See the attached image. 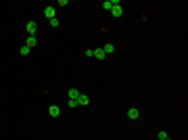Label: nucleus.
<instances>
[{
    "label": "nucleus",
    "instance_id": "obj_6",
    "mask_svg": "<svg viewBox=\"0 0 188 140\" xmlns=\"http://www.w3.org/2000/svg\"><path fill=\"white\" fill-rule=\"evenodd\" d=\"M25 27H27V34L29 36H36V29H38V23H36V21H29Z\"/></svg>",
    "mask_w": 188,
    "mask_h": 140
},
{
    "label": "nucleus",
    "instance_id": "obj_8",
    "mask_svg": "<svg viewBox=\"0 0 188 140\" xmlns=\"http://www.w3.org/2000/svg\"><path fill=\"white\" fill-rule=\"evenodd\" d=\"M80 94H82V92H80L77 88H71V90H69V98H71V100H77V98H80Z\"/></svg>",
    "mask_w": 188,
    "mask_h": 140
},
{
    "label": "nucleus",
    "instance_id": "obj_14",
    "mask_svg": "<svg viewBox=\"0 0 188 140\" xmlns=\"http://www.w3.org/2000/svg\"><path fill=\"white\" fill-rule=\"evenodd\" d=\"M157 138H159V140H165V138H169V136H167V132H165V130H161V132H159V136H157Z\"/></svg>",
    "mask_w": 188,
    "mask_h": 140
},
{
    "label": "nucleus",
    "instance_id": "obj_17",
    "mask_svg": "<svg viewBox=\"0 0 188 140\" xmlns=\"http://www.w3.org/2000/svg\"><path fill=\"white\" fill-rule=\"evenodd\" d=\"M157 140H159V138H157Z\"/></svg>",
    "mask_w": 188,
    "mask_h": 140
},
{
    "label": "nucleus",
    "instance_id": "obj_4",
    "mask_svg": "<svg viewBox=\"0 0 188 140\" xmlns=\"http://www.w3.org/2000/svg\"><path fill=\"white\" fill-rule=\"evenodd\" d=\"M44 17H48V19H55V17H57L55 6H46V9H44Z\"/></svg>",
    "mask_w": 188,
    "mask_h": 140
},
{
    "label": "nucleus",
    "instance_id": "obj_11",
    "mask_svg": "<svg viewBox=\"0 0 188 140\" xmlns=\"http://www.w3.org/2000/svg\"><path fill=\"white\" fill-rule=\"evenodd\" d=\"M103 50H105V55H113V52H115V46H113V44H107Z\"/></svg>",
    "mask_w": 188,
    "mask_h": 140
},
{
    "label": "nucleus",
    "instance_id": "obj_5",
    "mask_svg": "<svg viewBox=\"0 0 188 140\" xmlns=\"http://www.w3.org/2000/svg\"><path fill=\"white\" fill-rule=\"evenodd\" d=\"M48 113H50V117H59L61 115V107L50 105V107H48Z\"/></svg>",
    "mask_w": 188,
    "mask_h": 140
},
{
    "label": "nucleus",
    "instance_id": "obj_1",
    "mask_svg": "<svg viewBox=\"0 0 188 140\" xmlns=\"http://www.w3.org/2000/svg\"><path fill=\"white\" fill-rule=\"evenodd\" d=\"M111 15H113V17H121V15H123V6H121L119 0H115V4H113V9H111Z\"/></svg>",
    "mask_w": 188,
    "mask_h": 140
},
{
    "label": "nucleus",
    "instance_id": "obj_10",
    "mask_svg": "<svg viewBox=\"0 0 188 140\" xmlns=\"http://www.w3.org/2000/svg\"><path fill=\"white\" fill-rule=\"evenodd\" d=\"M113 4H115V0H105V2H103L100 6H103L105 11H111V9H113Z\"/></svg>",
    "mask_w": 188,
    "mask_h": 140
},
{
    "label": "nucleus",
    "instance_id": "obj_2",
    "mask_svg": "<svg viewBox=\"0 0 188 140\" xmlns=\"http://www.w3.org/2000/svg\"><path fill=\"white\" fill-rule=\"evenodd\" d=\"M77 105H80V107H88V105H90V96L80 94V98H77Z\"/></svg>",
    "mask_w": 188,
    "mask_h": 140
},
{
    "label": "nucleus",
    "instance_id": "obj_15",
    "mask_svg": "<svg viewBox=\"0 0 188 140\" xmlns=\"http://www.w3.org/2000/svg\"><path fill=\"white\" fill-rule=\"evenodd\" d=\"M67 107H71V109H77L80 105H77V100H71V98H69V103H67Z\"/></svg>",
    "mask_w": 188,
    "mask_h": 140
},
{
    "label": "nucleus",
    "instance_id": "obj_13",
    "mask_svg": "<svg viewBox=\"0 0 188 140\" xmlns=\"http://www.w3.org/2000/svg\"><path fill=\"white\" fill-rule=\"evenodd\" d=\"M50 25H52V27H59V25H61L59 17H55V19H50Z\"/></svg>",
    "mask_w": 188,
    "mask_h": 140
},
{
    "label": "nucleus",
    "instance_id": "obj_12",
    "mask_svg": "<svg viewBox=\"0 0 188 140\" xmlns=\"http://www.w3.org/2000/svg\"><path fill=\"white\" fill-rule=\"evenodd\" d=\"M19 52H21V55H23V57H27V55H29V52H32V50H29V48H27V46H25V44H23V46H21V50H19Z\"/></svg>",
    "mask_w": 188,
    "mask_h": 140
},
{
    "label": "nucleus",
    "instance_id": "obj_9",
    "mask_svg": "<svg viewBox=\"0 0 188 140\" xmlns=\"http://www.w3.org/2000/svg\"><path fill=\"white\" fill-rule=\"evenodd\" d=\"M107 55H105V50H103V48H96V50H94V59H98V61H103V59H105Z\"/></svg>",
    "mask_w": 188,
    "mask_h": 140
},
{
    "label": "nucleus",
    "instance_id": "obj_3",
    "mask_svg": "<svg viewBox=\"0 0 188 140\" xmlns=\"http://www.w3.org/2000/svg\"><path fill=\"white\" fill-rule=\"evenodd\" d=\"M128 117H130V119H132V121H136V119H138V117H140V111H138V109H134V107H132V109H128Z\"/></svg>",
    "mask_w": 188,
    "mask_h": 140
},
{
    "label": "nucleus",
    "instance_id": "obj_16",
    "mask_svg": "<svg viewBox=\"0 0 188 140\" xmlns=\"http://www.w3.org/2000/svg\"><path fill=\"white\" fill-rule=\"evenodd\" d=\"M165 140H171V138H165Z\"/></svg>",
    "mask_w": 188,
    "mask_h": 140
},
{
    "label": "nucleus",
    "instance_id": "obj_7",
    "mask_svg": "<svg viewBox=\"0 0 188 140\" xmlns=\"http://www.w3.org/2000/svg\"><path fill=\"white\" fill-rule=\"evenodd\" d=\"M36 44H38V40H36V36H27V40H25V46H27V48H29V50H32V48H34Z\"/></svg>",
    "mask_w": 188,
    "mask_h": 140
}]
</instances>
